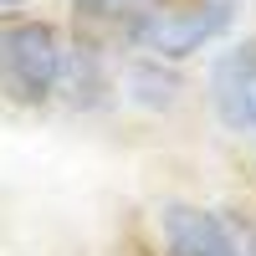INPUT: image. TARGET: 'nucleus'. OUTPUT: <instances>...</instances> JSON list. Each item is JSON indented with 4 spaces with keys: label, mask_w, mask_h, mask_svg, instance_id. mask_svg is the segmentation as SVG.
<instances>
[{
    "label": "nucleus",
    "mask_w": 256,
    "mask_h": 256,
    "mask_svg": "<svg viewBox=\"0 0 256 256\" xmlns=\"http://www.w3.org/2000/svg\"><path fill=\"white\" fill-rule=\"evenodd\" d=\"M56 102L72 113H102L118 102V62L92 31L67 36V56H62V88Z\"/></svg>",
    "instance_id": "obj_4"
},
{
    "label": "nucleus",
    "mask_w": 256,
    "mask_h": 256,
    "mask_svg": "<svg viewBox=\"0 0 256 256\" xmlns=\"http://www.w3.org/2000/svg\"><path fill=\"white\" fill-rule=\"evenodd\" d=\"M67 36L56 20L6 16L0 20V98L16 108H52L62 88Z\"/></svg>",
    "instance_id": "obj_2"
},
{
    "label": "nucleus",
    "mask_w": 256,
    "mask_h": 256,
    "mask_svg": "<svg viewBox=\"0 0 256 256\" xmlns=\"http://www.w3.org/2000/svg\"><path fill=\"white\" fill-rule=\"evenodd\" d=\"M20 6H31V0H0V10H20Z\"/></svg>",
    "instance_id": "obj_8"
},
{
    "label": "nucleus",
    "mask_w": 256,
    "mask_h": 256,
    "mask_svg": "<svg viewBox=\"0 0 256 256\" xmlns=\"http://www.w3.org/2000/svg\"><path fill=\"white\" fill-rule=\"evenodd\" d=\"M230 26H236V0H154L123 26V41L134 56L180 67L200 52H216Z\"/></svg>",
    "instance_id": "obj_1"
},
{
    "label": "nucleus",
    "mask_w": 256,
    "mask_h": 256,
    "mask_svg": "<svg viewBox=\"0 0 256 256\" xmlns=\"http://www.w3.org/2000/svg\"><path fill=\"white\" fill-rule=\"evenodd\" d=\"M210 108L230 134H251L256 128V36L230 41L210 56V77H205Z\"/></svg>",
    "instance_id": "obj_5"
},
{
    "label": "nucleus",
    "mask_w": 256,
    "mask_h": 256,
    "mask_svg": "<svg viewBox=\"0 0 256 256\" xmlns=\"http://www.w3.org/2000/svg\"><path fill=\"white\" fill-rule=\"evenodd\" d=\"M246 256H256V236H246Z\"/></svg>",
    "instance_id": "obj_9"
},
{
    "label": "nucleus",
    "mask_w": 256,
    "mask_h": 256,
    "mask_svg": "<svg viewBox=\"0 0 256 256\" xmlns=\"http://www.w3.org/2000/svg\"><path fill=\"white\" fill-rule=\"evenodd\" d=\"M154 236L159 256H246V236L220 210L190 200H164L154 210Z\"/></svg>",
    "instance_id": "obj_3"
},
{
    "label": "nucleus",
    "mask_w": 256,
    "mask_h": 256,
    "mask_svg": "<svg viewBox=\"0 0 256 256\" xmlns=\"http://www.w3.org/2000/svg\"><path fill=\"white\" fill-rule=\"evenodd\" d=\"M118 102L144 108V113H169V108H180V102H184L180 67L154 62V56H128V62H118Z\"/></svg>",
    "instance_id": "obj_6"
},
{
    "label": "nucleus",
    "mask_w": 256,
    "mask_h": 256,
    "mask_svg": "<svg viewBox=\"0 0 256 256\" xmlns=\"http://www.w3.org/2000/svg\"><path fill=\"white\" fill-rule=\"evenodd\" d=\"M154 0H67V10L88 31H123L138 10H148Z\"/></svg>",
    "instance_id": "obj_7"
},
{
    "label": "nucleus",
    "mask_w": 256,
    "mask_h": 256,
    "mask_svg": "<svg viewBox=\"0 0 256 256\" xmlns=\"http://www.w3.org/2000/svg\"><path fill=\"white\" fill-rule=\"evenodd\" d=\"M251 138H256V128H251Z\"/></svg>",
    "instance_id": "obj_10"
}]
</instances>
